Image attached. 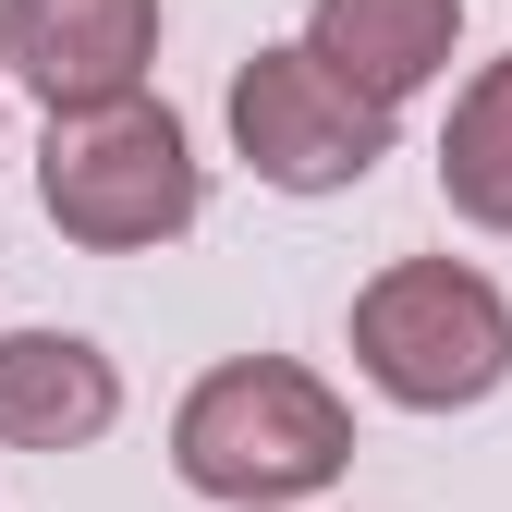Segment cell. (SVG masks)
<instances>
[{
	"instance_id": "obj_1",
	"label": "cell",
	"mask_w": 512,
	"mask_h": 512,
	"mask_svg": "<svg viewBox=\"0 0 512 512\" xmlns=\"http://www.w3.org/2000/svg\"><path fill=\"white\" fill-rule=\"evenodd\" d=\"M171 464L220 512H293L354 464V403L293 354H232L208 366L171 415Z\"/></svg>"
},
{
	"instance_id": "obj_2",
	"label": "cell",
	"mask_w": 512,
	"mask_h": 512,
	"mask_svg": "<svg viewBox=\"0 0 512 512\" xmlns=\"http://www.w3.org/2000/svg\"><path fill=\"white\" fill-rule=\"evenodd\" d=\"M37 208L74 244H98V256H147V244L196 232L208 159H196V135H183V110H159L147 86L135 98H98V110H49Z\"/></svg>"
},
{
	"instance_id": "obj_3",
	"label": "cell",
	"mask_w": 512,
	"mask_h": 512,
	"mask_svg": "<svg viewBox=\"0 0 512 512\" xmlns=\"http://www.w3.org/2000/svg\"><path fill=\"white\" fill-rule=\"evenodd\" d=\"M354 366L403 415H464L512 378V305L464 256H403L354 293Z\"/></svg>"
},
{
	"instance_id": "obj_4",
	"label": "cell",
	"mask_w": 512,
	"mask_h": 512,
	"mask_svg": "<svg viewBox=\"0 0 512 512\" xmlns=\"http://www.w3.org/2000/svg\"><path fill=\"white\" fill-rule=\"evenodd\" d=\"M391 122L403 110L354 98L305 37L293 49H256L232 74V147H244L256 183H281V196H342V183H366L378 159H391Z\"/></svg>"
},
{
	"instance_id": "obj_5",
	"label": "cell",
	"mask_w": 512,
	"mask_h": 512,
	"mask_svg": "<svg viewBox=\"0 0 512 512\" xmlns=\"http://www.w3.org/2000/svg\"><path fill=\"white\" fill-rule=\"evenodd\" d=\"M159 61V0H0V74H25L49 110L135 98Z\"/></svg>"
},
{
	"instance_id": "obj_6",
	"label": "cell",
	"mask_w": 512,
	"mask_h": 512,
	"mask_svg": "<svg viewBox=\"0 0 512 512\" xmlns=\"http://www.w3.org/2000/svg\"><path fill=\"white\" fill-rule=\"evenodd\" d=\"M122 415V366L86 330H13L0 342V452H86Z\"/></svg>"
},
{
	"instance_id": "obj_7",
	"label": "cell",
	"mask_w": 512,
	"mask_h": 512,
	"mask_svg": "<svg viewBox=\"0 0 512 512\" xmlns=\"http://www.w3.org/2000/svg\"><path fill=\"white\" fill-rule=\"evenodd\" d=\"M452 37H464V0H305V49L378 110L452 74Z\"/></svg>"
},
{
	"instance_id": "obj_8",
	"label": "cell",
	"mask_w": 512,
	"mask_h": 512,
	"mask_svg": "<svg viewBox=\"0 0 512 512\" xmlns=\"http://www.w3.org/2000/svg\"><path fill=\"white\" fill-rule=\"evenodd\" d=\"M439 196L476 232H512V61H488L439 122Z\"/></svg>"
}]
</instances>
